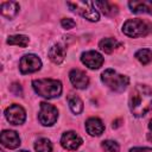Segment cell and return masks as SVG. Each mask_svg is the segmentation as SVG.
Instances as JSON below:
<instances>
[{
  "label": "cell",
  "instance_id": "obj_27",
  "mask_svg": "<svg viewBox=\"0 0 152 152\" xmlns=\"http://www.w3.org/2000/svg\"><path fill=\"white\" fill-rule=\"evenodd\" d=\"M147 139H148L150 141H152V133H148V134H147Z\"/></svg>",
  "mask_w": 152,
  "mask_h": 152
},
{
  "label": "cell",
  "instance_id": "obj_19",
  "mask_svg": "<svg viewBox=\"0 0 152 152\" xmlns=\"http://www.w3.org/2000/svg\"><path fill=\"white\" fill-rule=\"evenodd\" d=\"M68 103H69V107L70 109L72 110V113L75 114H80L82 110H83V102L82 100L75 95V94H69L68 95Z\"/></svg>",
  "mask_w": 152,
  "mask_h": 152
},
{
  "label": "cell",
  "instance_id": "obj_17",
  "mask_svg": "<svg viewBox=\"0 0 152 152\" xmlns=\"http://www.w3.org/2000/svg\"><path fill=\"white\" fill-rule=\"evenodd\" d=\"M121 44L115 39V38H104L99 43V48L106 52V53H112L116 48H119Z\"/></svg>",
  "mask_w": 152,
  "mask_h": 152
},
{
  "label": "cell",
  "instance_id": "obj_4",
  "mask_svg": "<svg viewBox=\"0 0 152 152\" xmlns=\"http://www.w3.org/2000/svg\"><path fill=\"white\" fill-rule=\"evenodd\" d=\"M151 31H152V25L142 19H128L122 26V32L132 38L147 36Z\"/></svg>",
  "mask_w": 152,
  "mask_h": 152
},
{
  "label": "cell",
  "instance_id": "obj_23",
  "mask_svg": "<svg viewBox=\"0 0 152 152\" xmlns=\"http://www.w3.org/2000/svg\"><path fill=\"white\" fill-rule=\"evenodd\" d=\"M102 148L104 152H119V145L113 140H104L102 141Z\"/></svg>",
  "mask_w": 152,
  "mask_h": 152
},
{
  "label": "cell",
  "instance_id": "obj_29",
  "mask_svg": "<svg viewBox=\"0 0 152 152\" xmlns=\"http://www.w3.org/2000/svg\"><path fill=\"white\" fill-rule=\"evenodd\" d=\"M18 152H27V151H24V150H23V151H18Z\"/></svg>",
  "mask_w": 152,
  "mask_h": 152
},
{
  "label": "cell",
  "instance_id": "obj_7",
  "mask_svg": "<svg viewBox=\"0 0 152 152\" xmlns=\"http://www.w3.org/2000/svg\"><path fill=\"white\" fill-rule=\"evenodd\" d=\"M42 66V61L39 59L38 56L36 55H25L21 57L20 63H19V69L21 71V74H31V72H36L40 69Z\"/></svg>",
  "mask_w": 152,
  "mask_h": 152
},
{
  "label": "cell",
  "instance_id": "obj_16",
  "mask_svg": "<svg viewBox=\"0 0 152 152\" xmlns=\"http://www.w3.org/2000/svg\"><path fill=\"white\" fill-rule=\"evenodd\" d=\"M19 12V5L15 1H6L1 4V14L7 19H13Z\"/></svg>",
  "mask_w": 152,
  "mask_h": 152
},
{
  "label": "cell",
  "instance_id": "obj_26",
  "mask_svg": "<svg viewBox=\"0 0 152 152\" xmlns=\"http://www.w3.org/2000/svg\"><path fill=\"white\" fill-rule=\"evenodd\" d=\"M129 152H152V148H148V147H134V148H131Z\"/></svg>",
  "mask_w": 152,
  "mask_h": 152
},
{
  "label": "cell",
  "instance_id": "obj_12",
  "mask_svg": "<svg viewBox=\"0 0 152 152\" xmlns=\"http://www.w3.org/2000/svg\"><path fill=\"white\" fill-rule=\"evenodd\" d=\"M0 140L1 144L7 148H15L20 145V138L14 131H2Z\"/></svg>",
  "mask_w": 152,
  "mask_h": 152
},
{
  "label": "cell",
  "instance_id": "obj_1",
  "mask_svg": "<svg viewBox=\"0 0 152 152\" xmlns=\"http://www.w3.org/2000/svg\"><path fill=\"white\" fill-rule=\"evenodd\" d=\"M129 109L137 118L150 112L152 109V89L145 84L135 86L129 95Z\"/></svg>",
  "mask_w": 152,
  "mask_h": 152
},
{
  "label": "cell",
  "instance_id": "obj_20",
  "mask_svg": "<svg viewBox=\"0 0 152 152\" xmlns=\"http://www.w3.org/2000/svg\"><path fill=\"white\" fill-rule=\"evenodd\" d=\"M28 37L24 36V34H15V36H10L7 39V44L10 45H18L21 48H25L28 45Z\"/></svg>",
  "mask_w": 152,
  "mask_h": 152
},
{
  "label": "cell",
  "instance_id": "obj_21",
  "mask_svg": "<svg viewBox=\"0 0 152 152\" xmlns=\"http://www.w3.org/2000/svg\"><path fill=\"white\" fill-rule=\"evenodd\" d=\"M135 58L141 64H148L152 61V51L148 49H140L135 52Z\"/></svg>",
  "mask_w": 152,
  "mask_h": 152
},
{
  "label": "cell",
  "instance_id": "obj_28",
  "mask_svg": "<svg viewBox=\"0 0 152 152\" xmlns=\"http://www.w3.org/2000/svg\"><path fill=\"white\" fill-rule=\"evenodd\" d=\"M148 127H150V129L152 131V119H151V121H150V124H148Z\"/></svg>",
  "mask_w": 152,
  "mask_h": 152
},
{
  "label": "cell",
  "instance_id": "obj_6",
  "mask_svg": "<svg viewBox=\"0 0 152 152\" xmlns=\"http://www.w3.org/2000/svg\"><path fill=\"white\" fill-rule=\"evenodd\" d=\"M58 118L57 108L48 102H40V110L38 114V119L44 126H52Z\"/></svg>",
  "mask_w": 152,
  "mask_h": 152
},
{
  "label": "cell",
  "instance_id": "obj_10",
  "mask_svg": "<svg viewBox=\"0 0 152 152\" xmlns=\"http://www.w3.org/2000/svg\"><path fill=\"white\" fill-rule=\"evenodd\" d=\"M61 145L65 150H68V151H74V150H77L82 145V139L75 132L69 131V132H65L62 135V138H61Z\"/></svg>",
  "mask_w": 152,
  "mask_h": 152
},
{
  "label": "cell",
  "instance_id": "obj_13",
  "mask_svg": "<svg viewBox=\"0 0 152 152\" xmlns=\"http://www.w3.org/2000/svg\"><path fill=\"white\" fill-rule=\"evenodd\" d=\"M65 53H66L65 45L62 43H57L49 50V58L55 64H61L65 58Z\"/></svg>",
  "mask_w": 152,
  "mask_h": 152
},
{
  "label": "cell",
  "instance_id": "obj_9",
  "mask_svg": "<svg viewBox=\"0 0 152 152\" xmlns=\"http://www.w3.org/2000/svg\"><path fill=\"white\" fill-rule=\"evenodd\" d=\"M82 63L89 69H99L103 64V57L97 51H86L81 55Z\"/></svg>",
  "mask_w": 152,
  "mask_h": 152
},
{
  "label": "cell",
  "instance_id": "obj_3",
  "mask_svg": "<svg viewBox=\"0 0 152 152\" xmlns=\"http://www.w3.org/2000/svg\"><path fill=\"white\" fill-rule=\"evenodd\" d=\"M101 80L104 86L116 93L124 91L129 83V78L127 76L120 75L113 69H106L101 75Z\"/></svg>",
  "mask_w": 152,
  "mask_h": 152
},
{
  "label": "cell",
  "instance_id": "obj_25",
  "mask_svg": "<svg viewBox=\"0 0 152 152\" xmlns=\"http://www.w3.org/2000/svg\"><path fill=\"white\" fill-rule=\"evenodd\" d=\"M11 90L15 94V95H21V87H20V84H18V83H13L12 86H11Z\"/></svg>",
  "mask_w": 152,
  "mask_h": 152
},
{
  "label": "cell",
  "instance_id": "obj_11",
  "mask_svg": "<svg viewBox=\"0 0 152 152\" xmlns=\"http://www.w3.org/2000/svg\"><path fill=\"white\" fill-rule=\"evenodd\" d=\"M69 78H70V82L72 83V86L78 89H84L89 84V78H88L87 74L78 69L71 70L69 74Z\"/></svg>",
  "mask_w": 152,
  "mask_h": 152
},
{
  "label": "cell",
  "instance_id": "obj_24",
  "mask_svg": "<svg viewBox=\"0 0 152 152\" xmlns=\"http://www.w3.org/2000/svg\"><path fill=\"white\" fill-rule=\"evenodd\" d=\"M61 25H62L64 28H66V30H70V28L75 27L76 23H75L72 19H70V18H64V19H62V21H61Z\"/></svg>",
  "mask_w": 152,
  "mask_h": 152
},
{
  "label": "cell",
  "instance_id": "obj_15",
  "mask_svg": "<svg viewBox=\"0 0 152 152\" xmlns=\"http://www.w3.org/2000/svg\"><path fill=\"white\" fill-rule=\"evenodd\" d=\"M128 6L134 13H147L152 15V1H129Z\"/></svg>",
  "mask_w": 152,
  "mask_h": 152
},
{
  "label": "cell",
  "instance_id": "obj_18",
  "mask_svg": "<svg viewBox=\"0 0 152 152\" xmlns=\"http://www.w3.org/2000/svg\"><path fill=\"white\" fill-rule=\"evenodd\" d=\"M94 5L97 6L103 12V14H106V15L113 17L118 13V7L109 1H95Z\"/></svg>",
  "mask_w": 152,
  "mask_h": 152
},
{
  "label": "cell",
  "instance_id": "obj_8",
  "mask_svg": "<svg viewBox=\"0 0 152 152\" xmlns=\"http://www.w3.org/2000/svg\"><path fill=\"white\" fill-rule=\"evenodd\" d=\"M5 116L7 121L12 125H21L26 119L25 109L19 104H11L5 110Z\"/></svg>",
  "mask_w": 152,
  "mask_h": 152
},
{
  "label": "cell",
  "instance_id": "obj_5",
  "mask_svg": "<svg viewBox=\"0 0 152 152\" xmlns=\"http://www.w3.org/2000/svg\"><path fill=\"white\" fill-rule=\"evenodd\" d=\"M66 5L72 12L78 13L90 21H97L100 19V14L95 10V5L91 1H69Z\"/></svg>",
  "mask_w": 152,
  "mask_h": 152
},
{
  "label": "cell",
  "instance_id": "obj_22",
  "mask_svg": "<svg viewBox=\"0 0 152 152\" xmlns=\"http://www.w3.org/2000/svg\"><path fill=\"white\" fill-rule=\"evenodd\" d=\"M34 150L37 152H51L52 151V145H51V142H50L49 139L42 138V139H38L36 141Z\"/></svg>",
  "mask_w": 152,
  "mask_h": 152
},
{
  "label": "cell",
  "instance_id": "obj_14",
  "mask_svg": "<svg viewBox=\"0 0 152 152\" xmlns=\"http://www.w3.org/2000/svg\"><path fill=\"white\" fill-rule=\"evenodd\" d=\"M86 129L90 135L94 137H99L103 133L104 131V125L102 124V121L97 118H90L86 121Z\"/></svg>",
  "mask_w": 152,
  "mask_h": 152
},
{
  "label": "cell",
  "instance_id": "obj_2",
  "mask_svg": "<svg viewBox=\"0 0 152 152\" xmlns=\"http://www.w3.org/2000/svg\"><path fill=\"white\" fill-rule=\"evenodd\" d=\"M32 87L38 95L46 99L57 97L62 93V83L57 80H50V78L34 80L32 82Z\"/></svg>",
  "mask_w": 152,
  "mask_h": 152
}]
</instances>
